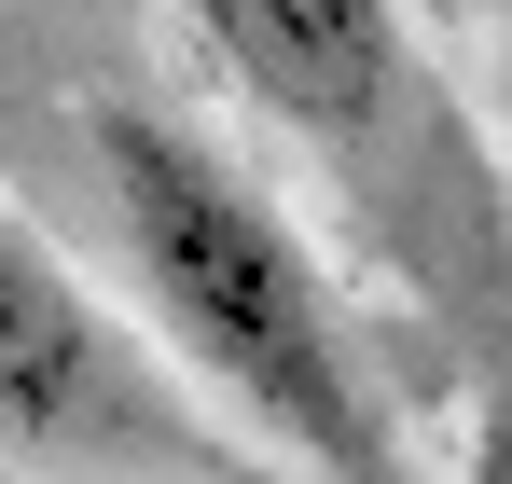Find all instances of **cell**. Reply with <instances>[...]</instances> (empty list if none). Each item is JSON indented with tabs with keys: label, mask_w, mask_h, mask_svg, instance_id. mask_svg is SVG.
Masks as SVG:
<instances>
[{
	"label": "cell",
	"mask_w": 512,
	"mask_h": 484,
	"mask_svg": "<svg viewBox=\"0 0 512 484\" xmlns=\"http://www.w3.org/2000/svg\"><path fill=\"white\" fill-rule=\"evenodd\" d=\"M457 484H512V374L485 388V415H471V471Z\"/></svg>",
	"instance_id": "obj_4"
},
{
	"label": "cell",
	"mask_w": 512,
	"mask_h": 484,
	"mask_svg": "<svg viewBox=\"0 0 512 484\" xmlns=\"http://www.w3.org/2000/svg\"><path fill=\"white\" fill-rule=\"evenodd\" d=\"M97 194H111L139 305L167 319V346L208 388H236L319 484H402L388 471V415L360 388V346L333 319V277L305 263L277 194L222 139H194L153 97H111L97 111Z\"/></svg>",
	"instance_id": "obj_1"
},
{
	"label": "cell",
	"mask_w": 512,
	"mask_h": 484,
	"mask_svg": "<svg viewBox=\"0 0 512 484\" xmlns=\"http://www.w3.org/2000/svg\"><path fill=\"white\" fill-rule=\"evenodd\" d=\"M208 28V56L250 83L277 125H305L319 153H374L416 97L402 0H180Z\"/></svg>",
	"instance_id": "obj_3"
},
{
	"label": "cell",
	"mask_w": 512,
	"mask_h": 484,
	"mask_svg": "<svg viewBox=\"0 0 512 484\" xmlns=\"http://www.w3.org/2000/svg\"><path fill=\"white\" fill-rule=\"evenodd\" d=\"M180 415L139 374V346L97 319V291L56 263L28 208H0V457L28 471H125L167 457Z\"/></svg>",
	"instance_id": "obj_2"
}]
</instances>
